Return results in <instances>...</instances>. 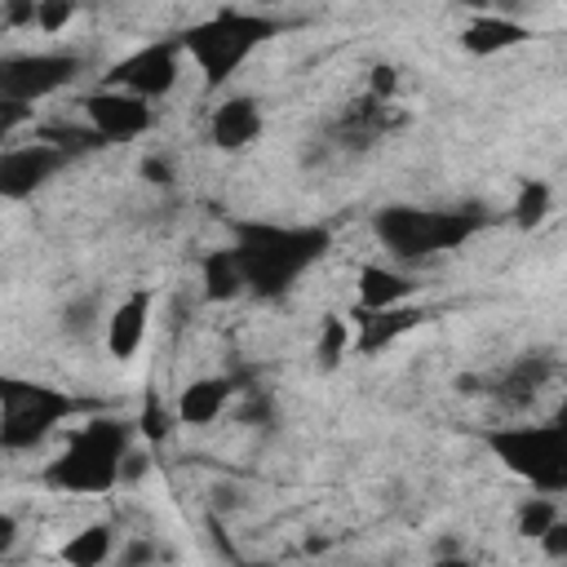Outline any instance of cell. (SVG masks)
Instances as JSON below:
<instances>
[{
	"label": "cell",
	"instance_id": "obj_1",
	"mask_svg": "<svg viewBox=\"0 0 567 567\" xmlns=\"http://www.w3.org/2000/svg\"><path fill=\"white\" fill-rule=\"evenodd\" d=\"M332 244L328 226H275V221H235V266L244 275V292L275 301L284 297Z\"/></svg>",
	"mask_w": 567,
	"mask_h": 567
},
{
	"label": "cell",
	"instance_id": "obj_2",
	"mask_svg": "<svg viewBox=\"0 0 567 567\" xmlns=\"http://www.w3.org/2000/svg\"><path fill=\"white\" fill-rule=\"evenodd\" d=\"M487 208L483 204H461V208H412V204H385L372 217V235L381 239V248H390V257L399 261H425L434 252L461 248L470 235H478L487 226Z\"/></svg>",
	"mask_w": 567,
	"mask_h": 567
},
{
	"label": "cell",
	"instance_id": "obj_3",
	"mask_svg": "<svg viewBox=\"0 0 567 567\" xmlns=\"http://www.w3.org/2000/svg\"><path fill=\"white\" fill-rule=\"evenodd\" d=\"M133 430L120 416H93L66 447L58 461L44 465V483L71 496H106L120 483L124 470V452L133 447Z\"/></svg>",
	"mask_w": 567,
	"mask_h": 567
},
{
	"label": "cell",
	"instance_id": "obj_4",
	"mask_svg": "<svg viewBox=\"0 0 567 567\" xmlns=\"http://www.w3.org/2000/svg\"><path fill=\"white\" fill-rule=\"evenodd\" d=\"M275 31H279L275 18L248 13V9H235V4H221L213 18L186 27L177 40H182V49L195 58V66L204 71V80L217 89V84H226V80L239 71V62H244L261 40H270Z\"/></svg>",
	"mask_w": 567,
	"mask_h": 567
},
{
	"label": "cell",
	"instance_id": "obj_5",
	"mask_svg": "<svg viewBox=\"0 0 567 567\" xmlns=\"http://www.w3.org/2000/svg\"><path fill=\"white\" fill-rule=\"evenodd\" d=\"M84 408L89 403H80L66 390H53L44 381L0 377V447L31 452L35 443H44L53 434V425H62L66 416H75Z\"/></svg>",
	"mask_w": 567,
	"mask_h": 567
},
{
	"label": "cell",
	"instance_id": "obj_6",
	"mask_svg": "<svg viewBox=\"0 0 567 567\" xmlns=\"http://www.w3.org/2000/svg\"><path fill=\"white\" fill-rule=\"evenodd\" d=\"M483 443L496 452V461L527 478L536 492L554 496L567 487V425L545 421V425H509V430H487Z\"/></svg>",
	"mask_w": 567,
	"mask_h": 567
},
{
	"label": "cell",
	"instance_id": "obj_7",
	"mask_svg": "<svg viewBox=\"0 0 567 567\" xmlns=\"http://www.w3.org/2000/svg\"><path fill=\"white\" fill-rule=\"evenodd\" d=\"M80 53H4L0 58V97L31 106L35 97H49L66 89L80 75Z\"/></svg>",
	"mask_w": 567,
	"mask_h": 567
},
{
	"label": "cell",
	"instance_id": "obj_8",
	"mask_svg": "<svg viewBox=\"0 0 567 567\" xmlns=\"http://www.w3.org/2000/svg\"><path fill=\"white\" fill-rule=\"evenodd\" d=\"M177 53H182V40H177V35L155 40V44H142L137 53L120 58V62L102 75V89H120V93H133V97H142V102L164 97V93L177 84Z\"/></svg>",
	"mask_w": 567,
	"mask_h": 567
},
{
	"label": "cell",
	"instance_id": "obj_9",
	"mask_svg": "<svg viewBox=\"0 0 567 567\" xmlns=\"http://www.w3.org/2000/svg\"><path fill=\"white\" fill-rule=\"evenodd\" d=\"M554 372H558V359L549 350H527L514 363H505L496 377H487V381L474 377V394H492L501 408H532Z\"/></svg>",
	"mask_w": 567,
	"mask_h": 567
},
{
	"label": "cell",
	"instance_id": "obj_10",
	"mask_svg": "<svg viewBox=\"0 0 567 567\" xmlns=\"http://www.w3.org/2000/svg\"><path fill=\"white\" fill-rule=\"evenodd\" d=\"M80 106H84L89 128L102 133L106 142L142 137V133H151V124H155L151 102H142V97H133V93H120V89H97V93H89Z\"/></svg>",
	"mask_w": 567,
	"mask_h": 567
},
{
	"label": "cell",
	"instance_id": "obj_11",
	"mask_svg": "<svg viewBox=\"0 0 567 567\" xmlns=\"http://www.w3.org/2000/svg\"><path fill=\"white\" fill-rule=\"evenodd\" d=\"M62 164H66V155H58L53 146H40V142L0 151V199H27V195H35Z\"/></svg>",
	"mask_w": 567,
	"mask_h": 567
},
{
	"label": "cell",
	"instance_id": "obj_12",
	"mask_svg": "<svg viewBox=\"0 0 567 567\" xmlns=\"http://www.w3.org/2000/svg\"><path fill=\"white\" fill-rule=\"evenodd\" d=\"M208 137L217 151H244L261 137V102L239 93V97H226L217 111H213V124H208Z\"/></svg>",
	"mask_w": 567,
	"mask_h": 567
},
{
	"label": "cell",
	"instance_id": "obj_13",
	"mask_svg": "<svg viewBox=\"0 0 567 567\" xmlns=\"http://www.w3.org/2000/svg\"><path fill=\"white\" fill-rule=\"evenodd\" d=\"M354 319H359L354 350L359 354H377L390 341H399L403 332H412L416 323H425L430 310H421V306H390V310H354Z\"/></svg>",
	"mask_w": 567,
	"mask_h": 567
},
{
	"label": "cell",
	"instance_id": "obj_14",
	"mask_svg": "<svg viewBox=\"0 0 567 567\" xmlns=\"http://www.w3.org/2000/svg\"><path fill=\"white\" fill-rule=\"evenodd\" d=\"M151 288H142V292H128L115 310H111V319H106V350H111V359H133L137 354V346H142V337H146V323H151Z\"/></svg>",
	"mask_w": 567,
	"mask_h": 567
},
{
	"label": "cell",
	"instance_id": "obj_15",
	"mask_svg": "<svg viewBox=\"0 0 567 567\" xmlns=\"http://www.w3.org/2000/svg\"><path fill=\"white\" fill-rule=\"evenodd\" d=\"M385 128H390V102L363 93L359 102H350V106L341 111V120L332 124V137H337L346 151H368Z\"/></svg>",
	"mask_w": 567,
	"mask_h": 567
},
{
	"label": "cell",
	"instance_id": "obj_16",
	"mask_svg": "<svg viewBox=\"0 0 567 567\" xmlns=\"http://www.w3.org/2000/svg\"><path fill=\"white\" fill-rule=\"evenodd\" d=\"M230 394H235L230 377H199L177 394V421L182 425H208V421H217L226 412Z\"/></svg>",
	"mask_w": 567,
	"mask_h": 567
},
{
	"label": "cell",
	"instance_id": "obj_17",
	"mask_svg": "<svg viewBox=\"0 0 567 567\" xmlns=\"http://www.w3.org/2000/svg\"><path fill=\"white\" fill-rule=\"evenodd\" d=\"M532 31L514 18H496V13H483V18H470L465 31H461V49L474 53V58H487V53H501V49H514L523 44Z\"/></svg>",
	"mask_w": 567,
	"mask_h": 567
},
{
	"label": "cell",
	"instance_id": "obj_18",
	"mask_svg": "<svg viewBox=\"0 0 567 567\" xmlns=\"http://www.w3.org/2000/svg\"><path fill=\"white\" fill-rule=\"evenodd\" d=\"M412 292H416V279L390 266H359V310H390V306H403V297Z\"/></svg>",
	"mask_w": 567,
	"mask_h": 567
},
{
	"label": "cell",
	"instance_id": "obj_19",
	"mask_svg": "<svg viewBox=\"0 0 567 567\" xmlns=\"http://www.w3.org/2000/svg\"><path fill=\"white\" fill-rule=\"evenodd\" d=\"M35 142H40V146H53V151H58V155H66V159L111 146V142H106L102 133H93L89 124H62V120L40 124V128H35Z\"/></svg>",
	"mask_w": 567,
	"mask_h": 567
},
{
	"label": "cell",
	"instance_id": "obj_20",
	"mask_svg": "<svg viewBox=\"0 0 567 567\" xmlns=\"http://www.w3.org/2000/svg\"><path fill=\"white\" fill-rule=\"evenodd\" d=\"M111 545H115L111 523H89L84 532H75V536L62 545V563H66V567H102L106 554H111Z\"/></svg>",
	"mask_w": 567,
	"mask_h": 567
},
{
	"label": "cell",
	"instance_id": "obj_21",
	"mask_svg": "<svg viewBox=\"0 0 567 567\" xmlns=\"http://www.w3.org/2000/svg\"><path fill=\"white\" fill-rule=\"evenodd\" d=\"M204 292H208L213 301H230V297L244 292V275H239L230 248H217V252L204 257Z\"/></svg>",
	"mask_w": 567,
	"mask_h": 567
},
{
	"label": "cell",
	"instance_id": "obj_22",
	"mask_svg": "<svg viewBox=\"0 0 567 567\" xmlns=\"http://www.w3.org/2000/svg\"><path fill=\"white\" fill-rule=\"evenodd\" d=\"M346 350H350V328H346V319H341V315H323L319 341H315V363H319V372H332Z\"/></svg>",
	"mask_w": 567,
	"mask_h": 567
},
{
	"label": "cell",
	"instance_id": "obj_23",
	"mask_svg": "<svg viewBox=\"0 0 567 567\" xmlns=\"http://www.w3.org/2000/svg\"><path fill=\"white\" fill-rule=\"evenodd\" d=\"M554 523H558V501H554V496H532V501H523L514 532H518L523 540H540Z\"/></svg>",
	"mask_w": 567,
	"mask_h": 567
},
{
	"label": "cell",
	"instance_id": "obj_24",
	"mask_svg": "<svg viewBox=\"0 0 567 567\" xmlns=\"http://www.w3.org/2000/svg\"><path fill=\"white\" fill-rule=\"evenodd\" d=\"M545 213H549V186L545 182H523L518 186V199H514V221L523 230H532V226L545 221Z\"/></svg>",
	"mask_w": 567,
	"mask_h": 567
},
{
	"label": "cell",
	"instance_id": "obj_25",
	"mask_svg": "<svg viewBox=\"0 0 567 567\" xmlns=\"http://www.w3.org/2000/svg\"><path fill=\"white\" fill-rule=\"evenodd\" d=\"M75 18V4L71 0H35V18H31V27H40V31H62L66 22Z\"/></svg>",
	"mask_w": 567,
	"mask_h": 567
},
{
	"label": "cell",
	"instance_id": "obj_26",
	"mask_svg": "<svg viewBox=\"0 0 567 567\" xmlns=\"http://www.w3.org/2000/svg\"><path fill=\"white\" fill-rule=\"evenodd\" d=\"M93 319H97V297H80V301H71V306L62 310V328H66L71 337H84V332L93 328Z\"/></svg>",
	"mask_w": 567,
	"mask_h": 567
},
{
	"label": "cell",
	"instance_id": "obj_27",
	"mask_svg": "<svg viewBox=\"0 0 567 567\" xmlns=\"http://www.w3.org/2000/svg\"><path fill=\"white\" fill-rule=\"evenodd\" d=\"M244 394H248V403L239 408V421L244 425H270V416H275L270 394H261V390H244Z\"/></svg>",
	"mask_w": 567,
	"mask_h": 567
},
{
	"label": "cell",
	"instance_id": "obj_28",
	"mask_svg": "<svg viewBox=\"0 0 567 567\" xmlns=\"http://www.w3.org/2000/svg\"><path fill=\"white\" fill-rule=\"evenodd\" d=\"M22 124H31V106H22V102H9V97H0V142H4L9 133H18Z\"/></svg>",
	"mask_w": 567,
	"mask_h": 567
},
{
	"label": "cell",
	"instance_id": "obj_29",
	"mask_svg": "<svg viewBox=\"0 0 567 567\" xmlns=\"http://www.w3.org/2000/svg\"><path fill=\"white\" fill-rule=\"evenodd\" d=\"M394 89H399V71H394L390 62H377V66H372V84H368V93L381 97V102H390Z\"/></svg>",
	"mask_w": 567,
	"mask_h": 567
},
{
	"label": "cell",
	"instance_id": "obj_30",
	"mask_svg": "<svg viewBox=\"0 0 567 567\" xmlns=\"http://www.w3.org/2000/svg\"><path fill=\"white\" fill-rule=\"evenodd\" d=\"M142 439H151V443H159L164 434H168V421H164V412H159V403H155V394H146V412H142Z\"/></svg>",
	"mask_w": 567,
	"mask_h": 567
},
{
	"label": "cell",
	"instance_id": "obj_31",
	"mask_svg": "<svg viewBox=\"0 0 567 567\" xmlns=\"http://www.w3.org/2000/svg\"><path fill=\"white\" fill-rule=\"evenodd\" d=\"M540 545H545V554H549L554 563H558V558H567V523L558 518V523H554V527L540 536Z\"/></svg>",
	"mask_w": 567,
	"mask_h": 567
},
{
	"label": "cell",
	"instance_id": "obj_32",
	"mask_svg": "<svg viewBox=\"0 0 567 567\" xmlns=\"http://www.w3.org/2000/svg\"><path fill=\"white\" fill-rule=\"evenodd\" d=\"M142 177H146L151 186H168L173 168H168V159H164V155H146V159H142Z\"/></svg>",
	"mask_w": 567,
	"mask_h": 567
},
{
	"label": "cell",
	"instance_id": "obj_33",
	"mask_svg": "<svg viewBox=\"0 0 567 567\" xmlns=\"http://www.w3.org/2000/svg\"><path fill=\"white\" fill-rule=\"evenodd\" d=\"M13 540H18V518L13 514H0V558L13 549Z\"/></svg>",
	"mask_w": 567,
	"mask_h": 567
},
{
	"label": "cell",
	"instance_id": "obj_34",
	"mask_svg": "<svg viewBox=\"0 0 567 567\" xmlns=\"http://www.w3.org/2000/svg\"><path fill=\"white\" fill-rule=\"evenodd\" d=\"M151 558V545H128V554H124V567H137V563H146Z\"/></svg>",
	"mask_w": 567,
	"mask_h": 567
},
{
	"label": "cell",
	"instance_id": "obj_35",
	"mask_svg": "<svg viewBox=\"0 0 567 567\" xmlns=\"http://www.w3.org/2000/svg\"><path fill=\"white\" fill-rule=\"evenodd\" d=\"M434 567H470L465 558H443V563H434Z\"/></svg>",
	"mask_w": 567,
	"mask_h": 567
},
{
	"label": "cell",
	"instance_id": "obj_36",
	"mask_svg": "<svg viewBox=\"0 0 567 567\" xmlns=\"http://www.w3.org/2000/svg\"><path fill=\"white\" fill-rule=\"evenodd\" d=\"M0 31H4V9H0Z\"/></svg>",
	"mask_w": 567,
	"mask_h": 567
},
{
	"label": "cell",
	"instance_id": "obj_37",
	"mask_svg": "<svg viewBox=\"0 0 567 567\" xmlns=\"http://www.w3.org/2000/svg\"><path fill=\"white\" fill-rule=\"evenodd\" d=\"M248 567H270V563H248Z\"/></svg>",
	"mask_w": 567,
	"mask_h": 567
}]
</instances>
